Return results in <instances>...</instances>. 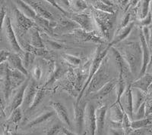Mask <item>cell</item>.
Wrapping results in <instances>:
<instances>
[{
    "label": "cell",
    "mask_w": 152,
    "mask_h": 135,
    "mask_svg": "<svg viewBox=\"0 0 152 135\" xmlns=\"http://www.w3.org/2000/svg\"><path fill=\"white\" fill-rule=\"evenodd\" d=\"M110 80V70H109V59L106 57L103 60L100 67L97 73L92 77L90 83L85 89L83 94L84 97L90 95L92 93L96 92L99 89L101 88Z\"/></svg>",
    "instance_id": "obj_3"
},
{
    "label": "cell",
    "mask_w": 152,
    "mask_h": 135,
    "mask_svg": "<svg viewBox=\"0 0 152 135\" xmlns=\"http://www.w3.org/2000/svg\"><path fill=\"white\" fill-rule=\"evenodd\" d=\"M69 6L76 13H80V12L83 11L88 7V4L85 1H81V0L69 1Z\"/></svg>",
    "instance_id": "obj_33"
},
{
    "label": "cell",
    "mask_w": 152,
    "mask_h": 135,
    "mask_svg": "<svg viewBox=\"0 0 152 135\" xmlns=\"http://www.w3.org/2000/svg\"><path fill=\"white\" fill-rule=\"evenodd\" d=\"M110 135H125L123 128H110L109 131Z\"/></svg>",
    "instance_id": "obj_45"
},
{
    "label": "cell",
    "mask_w": 152,
    "mask_h": 135,
    "mask_svg": "<svg viewBox=\"0 0 152 135\" xmlns=\"http://www.w3.org/2000/svg\"><path fill=\"white\" fill-rule=\"evenodd\" d=\"M90 2L91 5H92V7H93V9L100 11L110 13V14H116L113 6L107 5L104 1L96 0V1H90Z\"/></svg>",
    "instance_id": "obj_28"
},
{
    "label": "cell",
    "mask_w": 152,
    "mask_h": 135,
    "mask_svg": "<svg viewBox=\"0 0 152 135\" xmlns=\"http://www.w3.org/2000/svg\"><path fill=\"white\" fill-rule=\"evenodd\" d=\"M126 83L125 82V79L122 75H119V79L117 80V83L116 85V103H119V101H120V98L124 93L125 90L126 88Z\"/></svg>",
    "instance_id": "obj_31"
},
{
    "label": "cell",
    "mask_w": 152,
    "mask_h": 135,
    "mask_svg": "<svg viewBox=\"0 0 152 135\" xmlns=\"http://www.w3.org/2000/svg\"><path fill=\"white\" fill-rule=\"evenodd\" d=\"M119 104L121 106L123 112L129 116V118L133 120V105L132 95V88L130 85L126 87L124 93L120 98Z\"/></svg>",
    "instance_id": "obj_10"
},
{
    "label": "cell",
    "mask_w": 152,
    "mask_h": 135,
    "mask_svg": "<svg viewBox=\"0 0 152 135\" xmlns=\"http://www.w3.org/2000/svg\"><path fill=\"white\" fill-rule=\"evenodd\" d=\"M87 106V103H75L74 105V119L75 123L76 129L78 131V133L81 134L83 131L84 122H85V108Z\"/></svg>",
    "instance_id": "obj_13"
},
{
    "label": "cell",
    "mask_w": 152,
    "mask_h": 135,
    "mask_svg": "<svg viewBox=\"0 0 152 135\" xmlns=\"http://www.w3.org/2000/svg\"><path fill=\"white\" fill-rule=\"evenodd\" d=\"M152 122V119L149 117H145L142 119L133 120L131 121V128L132 130H138V129H143Z\"/></svg>",
    "instance_id": "obj_30"
},
{
    "label": "cell",
    "mask_w": 152,
    "mask_h": 135,
    "mask_svg": "<svg viewBox=\"0 0 152 135\" xmlns=\"http://www.w3.org/2000/svg\"><path fill=\"white\" fill-rule=\"evenodd\" d=\"M151 90H152V82H151V86H150V88H149V90H148V91H151Z\"/></svg>",
    "instance_id": "obj_53"
},
{
    "label": "cell",
    "mask_w": 152,
    "mask_h": 135,
    "mask_svg": "<svg viewBox=\"0 0 152 135\" xmlns=\"http://www.w3.org/2000/svg\"><path fill=\"white\" fill-rule=\"evenodd\" d=\"M139 39H140V45L141 48H142V68H141L140 73L138 75V78L146 73V70H147L148 65L149 61L151 59V50L149 48L148 45L145 41V38L142 33V31H140V34H139Z\"/></svg>",
    "instance_id": "obj_14"
},
{
    "label": "cell",
    "mask_w": 152,
    "mask_h": 135,
    "mask_svg": "<svg viewBox=\"0 0 152 135\" xmlns=\"http://www.w3.org/2000/svg\"><path fill=\"white\" fill-rule=\"evenodd\" d=\"M13 9H14L13 14H14L15 21L16 24V27H17V33H19V35L24 34L27 31L30 30L31 28L34 27L35 24L32 20L27 17L16 7H15Z\"/></svg>",
    "instance_id": "obj_6"
},
{
    "label": "cell",
    "mask_w": 152,
    "mask_h": 135,
    "mask_svg": "<svg viewBox=\"0 0 152 135\" xmlns=\"http://www.w3.org/2000/svg\"><path fill=\"white\" fill-rule=\"evenodd\" d=\"M29 6L32 8L36 14L40 17L47 19L48 21H50L53 19V14L49 11L45 9L37 1H33V0H27L24 1Z\"/></svg>",
    "instance_id": "obj_20"
},
{
    "label": "cell",
    "mask_w": 152,
    "mask_h": 135,
    "mask_svg": "<svg viewBox=\"0 0 152 135\" xmlns=\"http://www.w3.org/2000/svg\"><path fill=\"white\" fill-rule=\"evenodd\" d=\"M134 25H135V23L132 21L126 27L117 30L116 34L114 35V36L113 37L111 42L108 45L110 47H113L114 45H116L119 44V42L123 41L130 34L131 31L132 30L133 27H134Z\"/></svg>",
    "instance_id": "obj_19"
},
{
    "label": "cell",
    "mask_w": 152,
    "mask_h": 135,
    "mask_svg": "<svg viewBox=\"0 0 152 135\" xmlns=\"http://www.w3.org/2000/svg\"><path fill=\"white\" fill-rule=\"evenodd\" d=\"M151 1H138V15L139 20H142L150 12Z\"/></svg>",
    "instance_id": "obj_29"
},
{
    "label": "cell",
    "mask_w": 152,
    "mask_h": 135,
    "mask_svg": "<svg viewBox=\"0 0 152 135\" xmlns=\"http://www.w3.org/2000/svg\"><path fill=\"white\" fill-rule=\"evenodd\" d=\"M152 82V75L151 74L145 73L142 76L138 78L137 80L133 82L130 84V87L132 88H137L140 91L147 94L148 92L149 88Z\"/></svg>",
    "instance_id": "obj_18"
},
{
    "label": "cell",
    "mask_w": 152,
    "mask_h": 135,
    "mask_svg": "<svg viewBox=\"0 0 152 135\" xmlns=\"http://www.w3.org/2000/svg\"><path fill=\"white\" fill-rule=\"evenodd\" d=\"M62 132L63 134H65V135H78V134H75L74 132L69 131V129H67V128H63V127H62Z\"/></svg>",
    "instance_id": "obj_51"
},
{
    "label": "cell",
    "mask_w": 152,
    "mask_h": 135,
    "mask_svg": "<svg viewBox=\"0 0 152 135\" xmlns=\"http://www.w3.org/2000/svg\"><path fill=\"white\" fill-rule=\"evenodd\" d=\"M110 50L112 52L113 56L114 57L116 67H117L118 70H119V75H122L125 79V77L127 76L129 74H131L128 64L126 63V60H124L121 54L119 53V51L115 47H110Z\"/></svg>",
    "instance_id": "obj_15"
},
{
    "label": "cell",
    "mask_w": 152,
    "mask_h": 135,
    "mask_svg": "<svg viewBox=\"0 0 152 135\" xmlns=\"http://www.w3.org/2000/svg\"><path fill=\"white\" fill-rule=\"evenodd\" d=\"M44 95H45V93H44V91L43 89H38L37 92L36 96H35L34 100L33 101V103L31 106V107L29 108V111H31V110H34L35 108L39 105L40 102L42 101V100L44 98Z\"/></svg>",
    "instance_id": "obj_36"
},
{
    "label": "cell",
    "mask_w": 152,
    "mask_h": 135,
    "mask_svg": "<svg viewBox=\"0 0 152 135\" xmlns=\"http://www.w3.org/2000/svg\"><path fill=\"white\" fill-rule=\"evenodd\" d=\"M130 17H131L130 13H126V14L123 16V17L121 20V22H120V24H119L117 30H119V29L126 27V26L128 25V24L131 22V21H130Z\"/></svg>",
    "instance_id": "obj_40"
},
{
    "label": "cell",
    "mask_w": 152,
    "mask_h": 135,
    "mask_svg": "<svg viewBox=\"0 0 152 135\" xmlns=\"http://www.w3.org/2000/svg\"><path fill=\"white\" fill-rule=\"evenodd\" d=\"M92 17L103 38L107 41L112 40L113 37L114 24L116 19V14L92 9Z\"/></svg>",
    "instance_id": "obj_2"
},
{
    "label": "cell",
    "mask_w": 152,
    "mask_h": 135,
    "mask_svg": "<svg viewBox=\"0 0 152 135\" xmlns=\"http://www.w3.org/2000/svg\"><path fill=\"white\" fill-rule=\"evenodd\" d=\"M86 131L88 135H96V116H95V107L93 103H88L85 108V122Z\"/></svg>",
    "instance_id": "obj_8"
},
{
    "label": "cell",
    "mask_w": 152,
    "mask_h": 135,
    "mask_svg": "<svg viewBox=\"0 0 152 135\" xmlns=\"http://www.w3.org/2000/svg\"><path fill=\"white\" fill-rule=\"evenodd\" d=\"M5 116V106H4L3 101H2V98H1V96H0V118Z\"/></svg>",
    "instance_id": "obj_48"
},
{
    "label": "cell",
    "mask_w": 152,
    "mask_h": 135,
    "mask_svg": "<svg viewBox=\"0 0 152 135\" xmlns=\"http://www.w3.org/2000/svg\"><path fill=\"white\" fill-rule=\"evenodd\" d=\"M42 75V70L41 68L38 66H36L35 67H34L33 69V77L34 80L38 81L40 79Z\"/></svg>",
    "instance_id": "obj_44"
},
{
    "label": "cell",
    "mask_w": 152,
    "mask_h": 135,
    "mask_svg": "<svg viewBox=\"0 0 152 135\" xmlns=\"http://www.w3.org/2000/svg\"><path fill=\"white\" fill-rule=\"evenodd\" d=\"M15 135H26V134H16Z\"/></svg>",
    "instance_id": "obj_54"
},
{
    "label": "cell",
    "mask_w": 152,
    "mask_h": 135,
    "mask_svg": "<svg viewBox=\"0 0 152 135\" xmlns=\"http://www.w3.org/2000/svg\"><path fill=\"white\" fill-rule=\"evenodd\" d=\"M5 17H6V10H5V8L4 6H2L0 9V33H1L2 27H3V24L5 23Z\"/></svg>",
    "instance_id": "obj_43"
},
{
    "label": "cell",
    "mask_w": 152,
    "mask_h": 135,
    "mask_svg": "<svg viewBox=\"0 0 152 135\" xmlns=\"http://www.w3.org/2000/svg\"><path fill=\"white\" fill-rule=\"evenodd\" d=\"M5 135H7V134H5Z\"/></svg>",
    "instance_id": "obj_55"
},
{
    "label": "cell",
    "mask_w": 152,
    "mask_h": 135,
    "mask_svg": "<svg viewBox=\"0 0 152 135\" xmlns=\"http://www.w3.org/2000/svg\"><path fill=\"white\" fill-rule=\"evenodd\" d=\"M148 46L151 51H152V29H150V39L148 42Z\"/></svg>",
    "instance_id": "obj_52"
},
{
    "label": "cell",
    "mask_w": 152,
    "mask_h": 135,
    "mask_svg": "<svg viewBox=\"0 0 152 135\" xmlns=\"http://www.w3.org/2000/svg\"><path fill=\"white\" fill-rule=\"evenodd\" d=\"M70 36L75 38L76 39L80 40L81 42H91L97 43V44L102 45L105 42L104 39H102V37H100L95 31H91V32H87V31L83 30V29L78 28L74 30H72L70 33Z\"/></svg>",
    "instance_id": "obj_7"
},
{
    "label": "cell",
    "mask_w": 152,
    "mask_h": 135,
    "mask_svg": "<svg viewBox=\"0 0 152 135\" xmlns=\"http://www.w3.org/2000/svg\"><path fill=\"white\" fill-rule=\"evenodd\" d=\"M134 118H135V120L138 119H142V118H145V103H142L141 105V106L138 108L137 111L135 112L134 114H133V120ZM132 120V121H133Z\"/></svg>",
    "instance_id": "obj_39"
},
{
    "label": "cell",
    "mask_w": 152,
    "mask_h": 135,
    "mask_svg": "<svg viewBox=\"0 0 152 135\" xmlns=\"http://www.w3.org/2000/svg\"><path fill=\"white\" fill-rule=\"evenodd\" d=\"M146 73L152 75V54L151 55V59H150V61H149L148 65L147 70H146Z\"/></svg>",
    "instance_id": "obj_50"
},
{
    "label": "cell",
    "mask_w": 152,
    "mask_h": 135,
    "mask_svg": "<svg viewBox=\"0 0 152 135\" xmlns=\"http://www.w3.org/2000/svg\"><path fill=\"white\" fill-rule=\"evenodd\" d=\"M50 106H52L53 111L55 112V114H56V116L59 117V120L62 121V123L69 127H72L69 113H68L67 110H66V106L64 105L61 103L60 102L53 101V102L50 103Z\"/></svg>",
    "instance_id": "obj_16"
},
{
    "label": "cell",
    "mask_w": 152,
    "mask_h": 135,
    "mask_svg": "<svg viewBox=\"0 0 152 135\" xmlns=\"http://www.w3.org/2000/svg\"><path fill=\"white\" fill-rule=\"evenodd\" d=\"M8 63H9V67L15 70H18L19 72L22 73L24 75L28 77V70H26L23 66L22 60H21L20 55L15 53H11L9 57V59H8Z\"/></svg>",
    "instance_id": "obj_21"
},
{
    "label": "cell",
    "mask_w": 152,
    "mask_h": 135,
    "mask_svg": "<svg viewBox=\"0 0 152 135\" xmlns=\"http://www.w3.org/2000/svg\"><path fill=\"white\" fill-rule=\"evenodd\" d=\"M37 90L38 89L37 88L35 80L30 79L28 86H27L26 89L24 91L23 103L22 104H21L23 110H29V108L31 107V106L33 103V101L34 100L37 92Z\"/></svg>",
    "instance_id": "obj_12"
},
{
    "label": "cell",
    "mask_w": 152,
    "mask_h": 135,
    "mask_svg": "<svg viewBox=\"0 0 152 135\" xmlns=\"http://www.w3.org/2000/svg\"><path fill=\"white\" fill-rule=\"evenodd\" d=\"M62 57L65 59V60L68 62V63H71L74 66H78L80 63H81V59L78 57L74 56L72 55H69V54H63L62 55Z\"/></svg>",
    "instance_id": "obj_37"
},
{
    "label": "cell",
    "mask_w": 152,
    "mask_h": 135,
    "mask_svg": "<svg viewBox=\"0 0 152 135\" xmlns=\"http://www.w3.org/2000/svg\"><path fill=\"white\" fill-rule=\"evenodd\" d=\"M110 47L109 45H107V47L104 48V47L101 46V45L97 47V50H96V53H95L93 61H92L91 65L89 75H88L86 82H85V84L84 85L83 88H82V89H81V92H80L79 95H78V98H77V101H76L75 102V103H77V104L81 102V99H82V98H83V94L84 92H85V89L87 88L88 85H89V83H90L91 80L92 79V77H93L94 75L97 73V70H98L99 67H100L103 60H104L106 57H107V53H108V51H110Z\"/></svg>",
    "instance_id": "obj_4"
},
{
    "label": "cell",
    "mask_w": 152,
    "mask_h": 135,
    "mask_svg": "<svg viewBox=\"0 0 152 135\" xmlns=\"http://www.w3.org/2000/svg\"><path fill=\"white\" fill-rule=\"evenodd\" d=\"M30 78H28L26 79V81L21 85L19 88H18L16 89V91L15 93L13 98H12V101H11L10 103L8 106V107L6 109H5V112H8L9 113V115L14 111L15 110L18 109V108L21 107V104L23 103V98H24V91L26 89V87L28 86V82H29Z\"/></svg>",
    "instance_id": "obj_9"
},
{
    "label": "cell",
    "mask_w": 152,
    "mask_h": 135,
    "mask_svg": "<svg viewBox=\"0 0 152 135\" xmlns=\"http://www.w3.org/2000/svg\"><path fill=\"white\" fill-rule=\"evenodd\" d=\"M70 18L79 27L80 29L87 32L93 31L91 16L85 13H75L70 14Z\"/></svg>",
    "instance_id": "obj_11"
},
{
    "label": "cell",
    "mask_w": 152,
    "mask_h": 135,
    "mask_svg": "<svg viewBox=\"0 0 152 135\" xmlns=\"http://www.w3.org/2000/svg\"><path fill=\"white\" fill-rule=\"evenodd\" d=\"M22 118V113H21V108L19 107L14 111L12 112L10 115H9V118L8 119V121L9 123L12 124H18L19 121H21Z\"/></svg>",
    "instance_id": "obj_34"
},
{
    "label": "cell",
    "mask_w": 152,
    "mask_h": 135,
    "mask_svg": "<svg viewBox=\"0 0 152 135\" xmlns=\"http://www.w3.org/2000/svg\"><path fill=\"white\" fill-rule=\"evenodd\" d=\"M151 23H152V13L151 11L149 12L148 14L145 18L142 19V20H141L140 21V24L142 27H148V26L150 25Z\"/></svg>",
    "instance_id": "obj_41"
},
{
    "label": "cell",
    "mask_w": 152,
    "mask_h": 135,
    "mask_svg": "<svg viewBox=\"0 0 152 135\" xmlns=\"http://www.w3.org/2000/svg\"><path fill=\"white\" fill-rule=\"evenodd\" d=\"M123 116H124V112L120 104L115 102L109 109L110 121L116 122V123H122Z\"/></svg>",
    "instance_id": "obj_22"
},
{
    "label": "cell",
    "mask_w": 152,
    "mask_h": 135,
    "mask_svg": "<svg viewBox=\"0 0 152 135\" xmlns=\"http://www.w3.org/2000/svg\"><path fill=\"white\" fill-rule=\"evenodd\" d=\"M47 43H48V45H50V47L52 48H53V49H62V45L61 44H59V43L53 41V40H50L48 39L47 40Z\"/></svg>",
    "instance_id": "obj_46"
},
{
    "label": "cell",
    "mask_w": 152,
    "mask_h": 135,
    "mask_svg": "<svg viewBox=\"0 0 152 135\" xmlns=\"http://www.w3.org/2000/svg\"><path fill=\"white\" fill-rule=\"evenodd\" d=\"M119 53L128 64L132 75L138 76L142 63V52L140 42H130L124 44Z\"/></svg>",
    "instance_id": "obj_1"
},
{
    "label": "cell",
    "mask_w": 152,
    "mask_h": 135,
    "mask_svg": "<svg viewBox=\"0 0 152 135\" xmlns=\"http://www.w3.org/2000/svg\"><path fill=\"white\" fill-rule=\"evenodd\" d=\"M31 45L35 48H44V44L43 42L39 31L37 27H34L29 30Z\"/></svg>",
    "instance_id": "obj_26"
},
{
    "label": "cell",
    "mask_w": 152,
    "mask_h": 135,
    "mask_svg": "<svg viewBox=\"0 0 152 135\" xmlns=\"http://www.w3.org/2000/svg\"><path fill=\"white\" fill-rule=\"evenodd\" d=\"M128 135H145V129H138V130H132Z\"/></svg>",
    "instance_id": "obj_49"
},
{
    "label": "cell",
    "mask_w": 152,
    "mask_h": 135,
    "mask_svg": "<svg viewBox=\"0 0 152 135\" xmlns=\"http://www.w3.org/2000/svg\"><path fill=\"white\" fill-rule=\"evenodd\" d=\"M34 24H37L39 27H40L41 28H43L44 30H46L48 33L51 34L53 33V27L50 21H48L47 19H44L43 17H40L39 16H37L36 18L34 20Z\"/></svg>",
    "instance_id": "obj_32"
},
{
    "label": "cell",
    "mask_w": 152,
    "mask_h": 135,
    "mask_svg": "<svg viewBox=\"0 0 152 135\" xmlns=\"http://www.w3.org/2000/svg\"><path fill=\"white\" fill-rule=\"evenodd\" d=\"M10 54L11 52H9L7 50H1L0 51V65L8 61Z\"/></svg>",
    "instance_id": "obj_42"
},
{
    "label": "cell",
    "mask_w": 152,
    "mask_h": 135,
    "mask_svg": "<svg viewBox=\"0 0 152 135\" xmlns=\"http://www.w3.org/2000/svg\"><path fill=\"white\" fill-rule=\"evenodd\" d=\"M132 95L133 114H134L138 108L140 107L141 105L145 103L147 94L137 88H132Z\"/></svg>",
    "instance_id": "obj_24"
},
{
    "label": "cell",
    "mask_w": 152,
    "mask_h": 135,
    "mask_svg": "<svg viewBox=\"0 0 152 135\" xmlns=\"http://www.w3.org/2000/svg\"><path fill=\"white\" fill-rule=\"evenodd\" d=\"M55 115V112L53 110V111H47L43 113L42 114L39 115L37 117H35L34 119L31 120L30 121L29 123L28 124L27 127L28 128H32L34 126H36V125H40V124L43 123V122H45L46 121L50 118L53 116Z\"/></svg>",
    "instance_id": "obj_27"
},
{
    "label": "cell",
    "mask_w": 152,
    "mask_h": 135,
    "mask_svg": "<svg viewBox=\"0 0 152 135\" xmlns=\"http://www.w3.org/2000/svg\"><path fill=\"white\" fill-rule=\"evenodd\" d=\"M145 117H148L152 114V90L148 91L146 95L145 101Z\"/></svg>",
    "instance_id": "obj_35"
},
{
    "label": "cell",
    "mask_w": 152,
    "mask_h": 135,
    "mask_svg": "<svg viewBox=\"0 0 152 135\" xmlns=\"http://www.w3.org/2000/svg\"><path fill=\"white\" fill-rule=\"evenodd\" d=\"M116 83H117V80L116 79H113V80L109 81L101 88L99 89L98 91L94 93L91 98L92 99L97 100L103 99L104 98H105L106 96L108 95L113 90V88H115Z\"/></svg>",
    "instance_id": "obj_23"
},
{
    "label": "cell",
    "mask_w": 152,
    "mask_h": 135,
    "mask_svg": "<svg viewBox=\"0 0 152 135\" xmlns=\"http://www.w3.org/2000/svg\"><path fill=\"white\" fill-rule=\"evenodd\" d=\"M14 2L16 5V8L22 14H24L27 17H28V18H30L34 21V20L36 18L37 15L34 11L32 9L31 6H29L24 1H21V0H17V1H15Z\"/></svg>",
    "instance_id": "obj_25"
},
{
    "label": "cell",
    "mask_w": 152,
    "mask_h": 135,
    "mask_svg": "<svg viewBox=\"0 0 152 135\" xmlns=\"http://www.w3.org/2000/svg\"><path fill=\"white\" fill-rule=\"evenodd\" d=\"M47 2H50V3L51 4V5H53V6H54V7L56 8V9H58V10L62 12V13H63V14H69V13H68V12L66 11L64 9H62V8L61 7V6H59V4L56 3V1H47Z\"/></svg>",
    "instance_id": "obj_47"
},
{
    "label": "cell",
    "mask_w": 152,
    "mask_h": 135,
    "mask_svg": "<svg viewBox=\"0 0 152 135\" xmlns=\"http://www.w3.org/2000/svg\"><path fill=\"white\" fill-rule=\"evenodd\" d=\"M4 25H5V36H6L8 42L10 45L11 48H12V49L14 51L15 54H18L19 55H21L24 52V51L21 49V48L19 45L15 32L14 29H13L10 17L9 16H6V17H5Z\"/></svg>",
    "instance_id": "obj_5"
},
{
    "label": "cell",
    "mask_w": 152,
    "mask_h": 135,
    "mask_svg": "<svg viewBox=\"0 0 152 135\" xmlns=\"http://www.w3.org/2000/svg\"><path fill=\"white\" fill-rule=\"evenodd\" d=\"M107 107L106 105H101L95 110V116H96V135H102L103 130L105 125L106 115H107Z\"/></svg>",
    "instance_id": "obj_17"
},
{
    "label": "cell",
    "mask_w": 152,
    "mask_h": 135,
    "mask_svg": "<svg viewBox=\"0 0 152 135\" xmlns=\"http://www.w3.org/2000/svg\"><path fill=\"white\" fill-rule=\"evenodd\" d=\"M62 127L59 123H55L47 128L44 135H56L59 131H62Z\"/></svg>",
    "instance_id": "obj_38"
}]
</instances>
